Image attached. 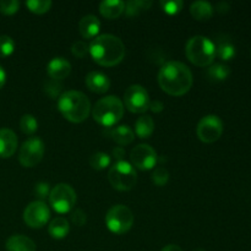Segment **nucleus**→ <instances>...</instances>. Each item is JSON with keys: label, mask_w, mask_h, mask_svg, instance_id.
I'll return each instance as SVG.
<instances>
[{"label": "nucleus", "mask_w": 251, "mask_h": 251, "mask_svg": "<svg viewBox=\"0 0 251 251\" xmlns=\"http://www.w3.org/2000/svg\"><path fill=\"white\" fill-rule=\"evenodd\" d=\"M86 86L95 93H105L110 87V80L100 71H92L86 76Z\"/></svg>", "instance_id": "obj_16"}, {"label": "nucleus", "mask_w": 251, "mask_h": 251, "mask_svg": "<svg viewBox=\"0 0 251 251\" xmlns=\"http://www.w3.org/2000/svg\"><path fill=\"white\" fill-rule=\"evenodd\" d=\"M50 206L59 213H68L74 208L76 203L75 190L69 184H58L54 186L49 194Z\"/></svg>", "instance_id": "obj_8"}, {"label": "nucleus", "mask_w": 251, "mask_h": 251, "mask_svg": "<svg viewBox=\"0 0 251 251\" xmlns=\"http://www.w3.org/2000/svg\"><path fill=\"white\" fill-rule=\"evenodd\" d=\"M124 115V104L117 96H107L97 100L92 109V117L104 127H109L120 122Z\"/></svg>", "instance_id": "obj_5"}, {"label": "nucleus", "mask_w": 251, "mask_h": 251, "mask_svg": "<svg viewBox=\"0 0 251 251\" xmlns=\"http://www.w3.org/2000/svg\"><path fill=\"white\" fill-rule=\"evenodd\" d=\"M110 185L119 191H129L136 185L137 173L131 163L126 161H118L108 173Z\"/></svg>", "instance_id": "obj_6"}, {"label": "nucleus", "mask_w": 251, "mask_h": 251, "mask_svg": "<svg viewBox=\"0 0 251 251\" xmlns=\"http://www.w3.org/2000/svg\"><path fill=\"white\" fill-rule=\"evenodd\" d=\"M93 60L100 66H115L125 56V46L122 39L113 34H102L91 42L88 47Z\"/></svg>", "instance_id": "obj_2"}, {"label": "nucleus", "mask_w": 251, "mask_h": 251, "mask_svg": "<svg viewBox=\"0 0 251 251\" xmlns=\"http://www.w3.org/2000/svg\"><path fill=\"white\" fill-rule=\"evenodd\" d=\"M17 137L12 130L2 127L0 129V157L10 158L16 152Z\"/></svg>", "instance_id": "obj_15"}, {"label": "nucleus", "mask_w": 251, "mask_h": 251, "mask_svg": "<svg viewBox=\"0 0 251 251\" xmlns=\"http://www.w3.org/2000/svg\"><path fill=\"white\" fill-rule=\"evenodd\" d=\"M125 2L120 0H104L100 5V12L108 20L118 19L124 12Z\"/></svg>", "instance_id": "obj_18"}, {"label": "nucleus", "mask_w": 251, "mask_h": 251, "mask_svg": "<svg viewBox=\"0 0 251 251\" xmlns=\"http://www.w3.org/2000/svg\"><path fill=\"white\" fill-rule=\"evenodd\" d=\"M216 47V55L222 60L228 61L232 60L235 56V47L230 38L227 36H221L217 38V42L215 43Z\"/></svg>", "instance_id": "obj_20"}, {"label": "nucleus", "mask_w": 251, "mask_h": 251, "mask_svg": "<svg viewBox=\"0 0 251 251\" xmlns=\"http://www.w3.org/2000/svg\"><path fill=\"white\" fill-rule=\"evenodd\" d=\"M194 78L191 70L180 61H168L158 73V83L171 96H183L190 91Z\"/></svg>", "instance_id": "obj_1"}, {"label": "nucleus", "mask_w": 251, "mask_h": 251, "mask_svg": "<svg viewBox=\"0 0 251 251\" xmlns=\"http://www.w3.org/2000/svg\"><path fill=\"white\" fill-rule=\"evenodd\" d=\"M223 132V123L221 118L217 115H206L199 122L198 127H196V134L200 141L205 144H212L216 142Z\"/></svg>", "instance_id": "obj_10"}, {"label": "nucleus", "mask_w": 251, "mask_h": 251, "mask_svg": "<svg viewBox=\"0 0 251 251\" xmlns=\"http://www.w3.org/2000/svg\"><path fill=\"white\" fill-rule=\"evenodd\" d=\"M71 221H73L74 225L78 226V227H82L87 222V216H86V213L82 210L77 208L76 211H74L73 216H71Z\"/></svg>", "instance_id": "obj_36"}, {"label": "nucleus", "mask_w": 251, "mask_h": 251, "mask_svg": "<svg viewBox=\"0 0 251 251\" xmlns=\"http://www.w3.org/2000/svg\"><path fill=\"white\" fill-rule=\"evenodd\" d=\"M154 130V122L150 115H142L135 123V132L140 139H149Z\"/></svg>", "instance_id": "obj_24"}, {"label": "nucleus", "mask_w": 251, "mask_h": 251, "mask_svg": "<svg viewBox=\"0 0 251 251\" xmlns=\"http://www.w3.org/2000/svg\"><path fill=\"white\" fill-rule=\"evenodd\" d=\"M217 10L221 12V14L227 12L228 10H229V5H228L227 2H220V4L217 5Z\"/></svg>", "instance_id": "obj_41"}, {"label": "nucleus", "mask_w": 251, "mask_h": 251, "mask_svg": "<svg viewBox=\"0 0 251 251\" xmlns=\"http://www.w3.org/2000/svg\"><path fill=\"white\" fill-rule=\"evenodd\" d=\"M186 58L194 65L206 68L212 65L216 58L215 42L203 36H194L188 41L185 47Z\"/></svg>", "instance_id": "obj_4"}, {"label": "nucleus", "mask_w": 251, "mask_h": 251, "mask_svg": "<svg viewBox=\"0 0 251 251\" xmlns=\"http://www.w3.org/2000/svg\"><path fill=\"white\" fill-rule=\"evenodd\" d=\"M152 5L151 1H146V0H132V1H127L125 4V14L127 16H137L140 12L144 10H147Z\"/></svg>", "instance_id": "obj_26"}, {"label": "nucleus", "mask_w": 251, "mask_h": 251, "mask_svg": "<svg viewBox=\"0 0 251 251\" xmlns=\"http://www.w3.org/2000/svg\"><path fill=\"white\" fill-rule=\"evenodd\" d=\"M90 164L96 171H103L110 164V156L104 152H96L91 156Z\"/></svg>", "instance_id": "obj_27"}, {"label": "nucleus", "mask_w": 251, "mask_h": 251, "mask_svg": "<svg viewBox=\"0 0 251 251\" xmlns=\"http://www.w3.org/2000/svg\"><path fill=\"white\" fill-rule=\"evenodd\" d=\"M150 109L153 113H161L164 109L163 103L159 102V100H153V102L150 103Z\"/></svg>", "instance_id": "obj_37"}, {"label": "nucleus", "mask_w": 251, "mask_h": 251, "mask_svg": "<svg viewBox=\"0 0 251 251\" xmlns=\"http://www.w3.org/2000/svg\"><path fill=\"white\" fill-rule=\"evenodd\" d=\"M15 50V42L10 36H0V58L11 55Z\"/></svg>", "instance_id": "obj_30"}, {"label": "nucleus", "mask_w": 251, "mask_h": 251, "mask_svg": "<svg viewBox=\"0 0 251 251\" xmlns=\"http://www.w3.org/2000/svg\"><path fill=\"white\" fill-rule=\"evenodd\" d=\"M194 251H205V250H202V249H196V250H194Z\"/></svg>", "instance_id": "obj_42"}, {"label": "nucleus", "mask_w": 251, "mask_h": 251, "mask_svg": "<svg viewBox=\"0 0 251 251\" xmlns=\"http://www.w3.org/2000/svg\"><path fill=\"white\" fill-rule=\"evenodd\" d=\"M20 129L24 134L32 135L37 131L38 129V122L36 118L31 114H25L20 119Z\"/></svg>", "instance_id": "obj_28"}, {"label": "nucleus", "mask_w": 251, "mask_h": 251, "mask_svg": "<svg viewBox=\"0 0 251 251\" xmlns=\"http://www.w3.org/2000/svg\"><path fill=\"white\" fill-rule=\"evenodd\" d=\"M132 167L140 171H150L157 164L158 157L154 149L150 145H137L130 154Z\"/></svg>", "instance_id": "obj_13"}, {"label": "nucleus", "mask_w": 251, "mask_h": 251, "mask_svg": "<svg viewBox=\"0 0 251 251\" xmlns=\"http://www.w3.org/2000/svg\"><path fill=\"white\" fill-rule=\"evenodd\" d=\"M26 6L33 14L42 15L50 10L51 1L50 0H28V1H26Z\"/></svg>", "instance_id": "obj_29"}, {"label": "nucleus", "mask_w": 251, "mask_h": 251, "mask_svg": "<svg viewBox=\"0 0 251 251\" xmlns=\"http://www.w3.org/2000/svg\"><path fill=\"white\" fill-rule=\"evenodd\" d=\"M150 96L146 88L140 85H132L124 93V104L131 113L142 114L150 109Z\"/></svg>", "instance_id": "obj_11"}, {"label": "nucleus", "mask_w": 251, "mask_h": 251, "mask_svg": "<svg viewBox=\"0 0 251 251\" xmlns=\"http://www.w3.org/2000/svg\"><path fill=\"white\" fill-rule=\"evenodd\" d=\"M162 251H183L180 247H178V245H174V244H169V245H166V247L162 249Z\"/></svg>", "instance_id": "obj_40"}, {"label": "nucleus", "mask_w": 251, "mask_h": 251, "mask_svg": "<svg viewBox=\"0 0 251 251\" xmlns=\"http://www.w3.org/2000/svg\"><path fill=\"white\" fill-rule=\"evenodd\" d=\"M5 82H6V73H5L4 68L0 65V88H2Z\"/></svg>", "instance_id": "obj_39"}, {"label": "nucleus", "mask_w": 251, "mask_h": 251, "mask_svg": "<svg viewBox=\"0 0 251 251\" xmlns=\"http://www.w3.org/2000/svg\"><path fill=\"white\" fill-rule=\"evenodd\" d=\"M105 225L114 234H124L131 229L134 225V215L126 206L115 205L107 212Z\"/></svg>", "instance_id": "obj_7"}, {"label": "nucleus", "mask_w": 251, "mask_h": 251, "mask_svg": "<svg viewBox=\"0 0 251 251\" xmlns=\"http://www.w3.org/2000/svg\"><path fill=\"white\" fill-rule=\"evenodd\" d=\"M71 51H73V54L76 56V58H80V59L85 58L86 54L88 53L87 43L83 41L75 42V43L73 44V47H71Z\"/></svg>", "instance_id": "obj_34"}, {"label": "nucleus", "mask_w": 251, "mask_h": 251, "mask_svg": "<svg viewBox=\"0 0 251 251\" xmlns=\"http://www.w3.org/2000/svg\"><path fill=\"white\" fill-rule=\"evenodd\" d=\"M47 73L54 81H61L68 77L71 73V64L65 58L56 56L47 65Z\"/></svg>", "instance_id": "obj_14"}, {"label": "nucleus", "mask_w": 251, "mask_h": 251, "mask_svg": "<svg viewBox=\"0 0 251 251\" xmlns=\"http://www.w3.org/2000/svg\"><path fill=\"white\" fill-rule=\"evenodd\" d=\"M50 218V210L43 201L31 202L24 211V221L28 227L42 228Z\"/></svg>", "instance_id": "obj_12"}, {"label": "nucleus", "mask_w": 251, "mask_h": 251, "mask_svg": "<svg viewBox=\"0 0 251 251\" xmlns=\"http://www.w3.org/2000/svg\"><path fill=\"white\" fill-rule=\"evenodd\" d=\"M152 180L157 186H163L168 183L169 173L164 167H157L152 174Z\"/></svg>", "instance_id": "obj_32"}, {"label": "nucleus", "mask_w": 251, "mask_h": 251, "mask_svg": "<svg viewBox=\"0 0 251 251\" xmlns=\"http://www.w3.org/2000/svg\"><path fill=\"white\" fill-rule=\"evenodd\" d=\"M44 150V142L39 137H31L26 140L20 149V163L26 168L37 166L43 158Z\"/></svg>", "instance_id": "obj_9"}, {"label": "nucleus", "mask_w": 251, "mask_h": 251, "mask_svg": "<svg viewBox=\"0 0 251 251\" xmlns=\"http://www.w3.org/2000/svg\"><path fill=\"white\" fill-rule=\"evenodd\" d=\"M34 194L38 199L41 200H46L47 198H49V194H50V188H49L48 183H38L34 186Z\"/></svg>", "instance_id": "obj_35"}, {"label": "nucleus", "mask_w": 251, "mask_h": 251, "mask_svg": "<svg viewBox=\"0 0 251 251\" xmlns=\"http://www.w3.org/2000/svg\"><path fill=\"white\" fill-rule=\"evenodd\" d=\"M48 232L54 239H64L70 232V226L66 218L56 217L49 223Z\"/></svg>", "instance_id": "obj_22"}, {"label": "nucleus", "mask_w": 251, "mask_h": 251, "mask_svg": "<svg viewBox=\"0 0 251 251\" xmlns=\"http://www.w3.org/2000/svg\"><path fill=\"white\" fill-rule=\"evenodd\" d=\"M183 1L181 0H162L161 7L166 14L176 15L183 9Z\"/></svg>", "instance_id": "obj_31"}, {"label": "nucleus", "mask_w": 251, "mask_h": 251, "mask_svg": "<svg viewBox=\"0 0 251 251\" xmlns=\"http://www.w3.org/2000/svg\"><path fill=\"white\" fill-rule=\"evenodd\" d=\"M20 1L17 0H1L0 1V12L4 15H14L19 11Z\"/></svg>", "instance_id": "obj_33"}, {"label": "nucleus", "mask_w": 251, "mask_h": 251, "mask_svg": "<svg viewBox=\"0 0 251 251\" xmlns=\"http://www.w3.org/2000/svg\"><path fill=\"white\" fill-rule=\"evenodd\" d=\"M100 29V21L93 15H86L78 22V31L85 39H92Z\"/></svg>", "instance_id": "obj_17"}, {"label": "nucleus", "mask_w": 251, "mask_h": 251, "mask_svg": "<svg viewBox=\"0 0 251 251\" xmlns=\"http://www.w3.org/2000/svg\"><path fill=\"white\" fill-rule=\"evenodd\" d=\"M7 251H36V244L32 239L25 235H12L6 240Z\"/></svg>", "instance_id": "obj_19"}, {"label": "nucleus", "mask_w": 251, "mask_h": 251, "mask_svg": "<svg viewBox=\"0 0 251 251\" xmlns=\"http://www.w3.org/2000/svg\"><path fill=\"white\" fill-rule=\"evenodd\" d=\"M113 156H114L115 159L118 161H123V157L125 156V150L123 147H115L113 150Z\"/></svg>", "instance_id": "obj_38"}, {"label": "nucleus", "mask_w": 251, "mask_h": 251, "mask_svg": "<svg viewBox=\"0 0 251 251\" xmlns=\"http://www.w3.org/2000/svg\"><path fill=\"white\" fill-rule=\"evenodd\" d=\"M110 137L113 139V141L117 142L118 145H122V146H126L130 145L135 139V132L132 131V129L127 125H120V126L115 127L110 131Z\"/></svg>", "instance_id": "obj_23"}, {"label": "nucleus", "mask_w": 251, "mask_h": 251, "mask_svg": "<svg viewBox=\"0 0 251 251\" xmlns=\"http://www.w3.org/2000/svg\"><path fill=\"white\" fill-rule=\"evenodd\" d=\"M58 108L63 117L71 123H82L91 112L90 100L80 91H66L59 97Z\"/></svg>", "instance_id": "obj_3"}, {"label": "nucleus", "mask_w": 251, "mask_h": 251, "mask_svg": "<svg viewBox=\"0 0 251 251\" xmlns=\"http://www.w3.org/2000/svg\"><path fill=\"white\" fill-rule=\"evenodd\" d=\"M229 66L225 65V64H215V65H211L207 70L208 78L212 81H216V82L225 81L229 76Z\"/></svg>", "instance_id": "obj_25"}, {"label": "nucleus", "mask_w": 251, "mask_h": 251, "mask_svg": "<svg viewBox=\"0 0 251 251\" xmlns=\"http://www.w3.org/2000/svg\"><path fill=\"white\" fill-rule=\"evenodd\" d=\"M190 14L198 21H207L213 15V7L210 2L199 0L190 5Z\"/></svg>", "instance_id": "obj_21"}]
</instances>
